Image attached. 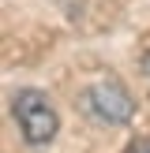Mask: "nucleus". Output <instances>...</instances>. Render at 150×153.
Wrapping results in <instances>:
<instances>
[{
	"instance_id": "obj_1",
	"label": "nucleus",
	"mask_w": 150,
	"mask_h": 153,
	"mask_svg": "<svg viewBox=\"0 0 150 153\" xmlns=\"http://www.w3.org/2000/svg\"><path fill=\"white\" fill-rule=\"evenodd\" d=\"M11 112H15V123H19L22 138L30 146H45L60 131V116H56V108L49 105V97L41 90H19L11 97Z\"/></svg>"
},
{
	"instance_id": "obj_2",
	"label": "nucleus",
	"mask_w": 150,
	"mask_h": 153,
	"mask_svg": "<svg viewBox=\"0 0 150 153\" xmlns=\"http://www.w3.org/2000/svg\"><path fill=\"white\" fill-rule=\"evenodd\" d=\"M82 108L90 116L105 120V123H128L131 120V97L120 82L105 79V82H94V86L82 94Z\"/></svg>"
},
{
	"instance_id": "obj_3",
	"label": "nucleus",
	"mask_w": 150,
	"mask_h": 153,
	"mask_svg": "<svg viewBox=\"0 0 150 153\" xmlns=\"http://www.w3.org/2000/svg\"><path fill=\"white\" fill-rule=\"evenodd\" d=\"M124 153H150V138H135L131 146H128Z\"/></svg>"
}]
</instances>
